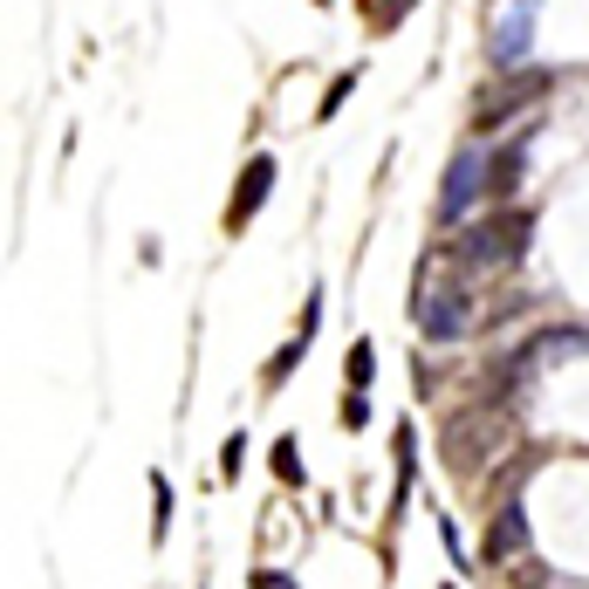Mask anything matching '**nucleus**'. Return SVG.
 <instances>
[{
	"label": "nucleus",
	"instance_id": "nucleus-5",
	"mask_svg": "<svg viewBox=\"0 0 589 589\" xmlns=\"http://www.w3.org/2000/svg\"><path fill=\"white\" fill-rule=\"evenodd\" d=\"M528 549V521H521V507H507V515L494 521V542H486V555H515Z\"/></svg>",
	"mask_w": 589,
	"mask_h": 589
},
{
	"label": "nucleus",
	"instance_id": "nucleus-4",
	"mask_svg": "<svg viewBox=\"0 0 589 589\" xmlns=\"http://www.w3.org/2000/svg\"><path fill=\"white\" fill-rule=\"evenodd\" d=\"M268 186H274V158H254L247 165V178H240V199H234V213H254L268 199Z\"/></svg>",
	"mask_w": 589,
	"mask_h": 589
},
{
	"label": "nucleus",
	"instance_id": "nucleus-2",
	"mask_svg": "<svg viewBox=\"0 0 589 589\" xmlns=\"http://www.w3.org/2000/svg\"><path fill=\"white\" fill-rule=\"evenodd\" d=\"M521 240H528V213H507V220H494V226H473V234L459 240V254H467L473 268H486V261L521 254Z\"/></svg>",
	"mask_w": 589,
	"mask_h": 589
},
{
	"label": "nucleus",
	"instance_id": "nucleus-3",
	"mask_svg": "<svg viewBox=\"0 0 589 589\" xmlns=\"http://www.w3.org/2000/svg\"><path fill=\"white\" fill-rule=\"evenodd\" d=\"M486 178H494V172H486V158H480V151H459V158H452V172H446V199H439V213H446V220H459V213H467L473 199L486 192Z\"/></svg>",
	"mask_w": 589,
	"mask_h": 589
},
{
	"label": "nucleus",
	"instance_id": "nucleus-6",
	"mask_svg": "<svg viewBox=\"0 0 589 589\" xmlns=\"http://www.w3.org/2000/svg\"><path fill=\"white\" fill-rule=\"evenodd\" d=\"M350 384H370V343L350 350Z\"/></svg>",
	"mask_w": 589,
	"mask_h": 589
},
{
	"label": "nucleus",
	"instance_id": "nucleus-7",
	"mask_svg": "<svg viewBox=\"0 0 589 589\" xmlns=\"http://www.w3.org/2000/svg\"><path fill=\"white\" fill-rule=\"evenodd\" d=\"M254 589H295L288 576H261V582H254Z\"/></svg>",
	"mask_w": 589,
	"mask_h": 589
},
{
	"label": "nucleus",
	"instance_id": "nucleus-1",
	"mask_svg": "<svg viewBox=\"0 0 589 589\" xmlns=\"http://www.w3.org/2000/svg\"><path fill=\"white\" fill-rule=\"evenodd\" d=\"M412 309H419V329H425V337H439V343L467 337V322H473V302H467V288H446V281H425Z\"/></svg>",
	"mask_w": 589,
	"mask_h": 589
}]
</instances>
